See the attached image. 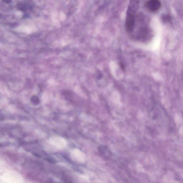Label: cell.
I'll return each instance as SVG.
<instances>
[{"label": "cell", "mask_w": 183, "mask_h": 183, "mask_svg": "<svg viewBox=\"0 0 183 183\" xmlns=\"http://www.w3.org/2000/svg\"><path fill=\"white\" fill-rule=\"evenodd\" d=\"M146 6L150 12H157L161 7V3L159 0H150L146 3Z\"/></svg>", "instance_id": "cell-2"}, {"label": "cell", "mask_w": 183, "mask_h": 183, "mask_svg": "<svg viewBox=\"0 0 183 183\" xmlns=\"http://www.w3.org/2000/svg\"><path fill=\"white\" fill-rule=\"evenodd\" d=\"M139 6V0H130L127 9L126 22L127 31L130 34L135 27L136 14Z\"/></svg>", "instance_id": "cell-1"}, {"label": "cell", "mask_w": 183, "mask_h": 183, "mask_svg": "<svg viewBox=\"0 0 183 183\" xmlns=\"http://www.w3.org/2000/svg\"><path fill=\"white\" fill-rule=\"evenodd\" d=\"M31 101L35 105H38L39 103V99L36 96H33L31 98Z\"/></svg>", "instance_id": "cell-3"}]
</instances>
